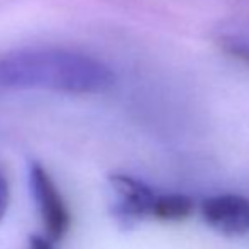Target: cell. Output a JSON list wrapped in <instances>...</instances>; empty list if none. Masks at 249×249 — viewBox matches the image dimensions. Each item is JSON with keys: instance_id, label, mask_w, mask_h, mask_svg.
<instances>
[{"instance_id": "ba28073f", "label": "cell", "mask_w": 249, "mask_h": 249, "mask_svg": "<svg viewBox=\"0 0 249 249\" xmlns=\"http://www.w3.org/2000/svg\"><path fill=\"white\" fill-rule=\"evenodd\" d=\"M53 243L50 237H41V236H31L29 249H53Z\"/></svg>"}, {"instance_id": "277c9868", "label": "cell", "mask_w": 249, "mask_h": 249, "mask_svg": "<svg viewBox=\"0 0 249 249\" xmlns=\"http://www.w3.org/2000/svg\"><path fill=\"white\" fill-rule=\"evenodd\" d=\"M108 180L117 195L115 215L121 222L131 224L144 217H153L154 203L158 198L156 192L127 175H112Z\"/></svg>"}, {"instance_id": "7a4b0ae2", "label": "cell", "mask_w": 249, "mask_h": 249, "mask_svg": "<svg viewBox=\"0 0 249 249\" xmlns=\"http://www.w3.org/2000/svg\"><path fill=\"white\" fill-rule=\"evenodd\" d=\"M29 183L36 205L39 207L41 219L46 236L51 241H59L66 234L70 226V215L61 194L54 187L50 175L41 164L33 163L29 168Z\"/></svg>"}, {"instance_id": "8992f818", "label": "cell", "mask_w": 249, "mask_h": 249, "mask_svg": "<svg viewBox=\"0 0 249 249\" xmlns=\"http://www.w3.org/2000/svg\"><path fill=\"white\" fill-rule=\"evenodd\" d=\"M192 210H194V203L185 195H158L153 217L161 220H183L190 215Z\"/></svg>"}, {"instance_id": "3957f363", "label": "cell", "mask_w": 249, "mask_h": 249, "mask_svg": "<svg viewBox=\"0 0 249 249\" xmlns=\"http://www.w3.org/2000/svg\"><path fill=\"white\" fill-rule=\"evenodd\" d=\"M202 217L224 236H243L249 231V200L241 195H217L202 203Z\"/></svg>"}, {"instance_id": "52a82bcc", "label": "cell", "mask_w": 249, "mask_h": 249, "mask_svg": "<svg viewBox=\"0 0 249 249\" xmlns=\"http://www.w3.org/2000/svg\"><path fill=\"white\" fill-rule=\"evenodd\" d=\"M10 202V194H9V183H7L5 177L0 173V220L3 219L7 212V207Z\"/></svg>"}, {"instance_id": "6da1fadb", "label": "cell", "mask_w": 249, "mask_h": 249, "mask_svg": "<svg viewBox=\"0 0 249 249\" xmlns=\"http://www.w3.org/2000/svg\"><path fill=\"white\" fill-rule=\"evenodd\" d=\"M115 83L105 63L68 50H27L0 58V87L104 93Z\"/></svg>"}, {"instance_id": "5b68a950", "label": "cell", "mask_w": 249, "mask_h": 249, "mask_svg": "<svg viewBox=\"0 0 249 249\" xmlns=\"http://www.w3.org/2000/svg\"><path fill=\"white\" fill-rule=\"evenodd\" d=\"M219 44L232 58L249 65V17L232 20L219 31Z\"/></svg>"}]
</instances>
